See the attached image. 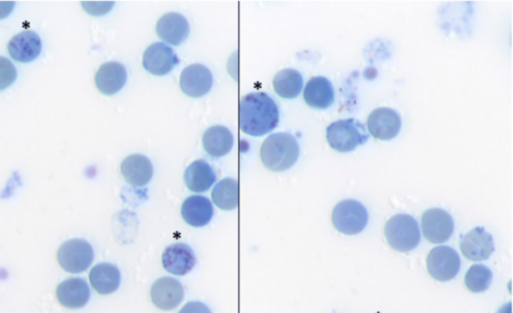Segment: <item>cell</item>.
Wrapping results in <instances>:
<instances>
[{"mask_svg":"<svg viewBox=\"0 0 513 313\" xmlns=\"http://www.w3.org/2000/svg\"><path fill=\"white\" fill-rule=\"evenodd\" d=\"M277 103L265 93H253L243 97L239 106V125L246 134L259 138L274 131L279 123Z\"/></svg>","mask_w":513,"mask_h":313,"instance_id":"cell-1","label":"cell"},{"mask_svg":"<svg viewBox=\"0 0 513 313\" xmlns=\"http://www.w3.org/2000/svg\"><path fill=\"white\" fill-rule=\"evenodd\" d=\"M261 160L268 170L275 172L288 171L297 162L300 146L288 132L274 133L261 146Z\"/></svg>","mask_w":513,"mask_h":313,"instance_id":"cell-2","label":"cell"},{"mask_svg":"<svg viewBox=\"0 0 513 313\" xmlns=\"http://www.w3.org/2000/svg\"><path fill=\"white\" fill-rule=\"evenodd\" d=\"M368 140L367 127L357 120H341L327 127V141L331 148L339 152H351Z\"/></svg>","mask_w":513,"mask_h":313,"instance_id":"cell-3","label":"cell"},{"mask_svg":"<svg viewBox=\"0 0 513 313\" xmlns=\"http://www.w3.org/2000/svg\"><path fill=\"white\" fill-rule=\"evenodd\" d=\"M385 237L389 246L399 252L416 249L421 239L418 223L409 214L394 215L385 227Z\"/></svg>","mask_w":513,"mask_h":313,"instance_id":"cell-4","label":"cell"},{"mask_svg":"<svg viewBox=\"0 0 513 313\" xmlns=\"http://www.w3.org/2000/svg\"><path fill=\"white\" fill-rule=\"evenodd\" d=\"M369 215L364 205L353 200L339 202L335 207L332 221L335 229L347 236H355L367 227Z\"/></svg>","mask_w":513,"mask_h":313,"instance_id":"cell-5","label":"cell"},{"mask_svg":"<svg viewBox=\"0 0 513 313\" xmlns=\"http://www.w3.org/2000/svg\"><path fill=\"white\" fill-rule=\"evenodd\" d=\"M94 259L93 247L81 239L65 241L57 252L59 266L66 272L75 273V275L90 268Z\"/></svg>","mask_w":513,"mask_h":313,"instance_id":"cell-6","label":"cell"},{"mask_svg":"<svg viewBox=\"0 0 513 313\" xmlns=\"http://www.w3.org/2000/svg\"><path fill=\"white\" fill-rule=\"evenodd\" d=\"M461 268V260L456 249L450 247L433 249L428 258L430 276L438 281L446 282L456 279Z\"/></svg>","mask_w":513,"mask_h":313,"instance_id":"cell-7","label":"cell"},{"mask_svg":"<svg viewBox=\"0 0 513 313\" xmlns=\"http://www.w3.org/2000/svg\"><path fill=\"white\" fill-rule=\"evenodd\" d=\"M422 231L431 243L448 241L455 231V221L451 215L440 209H431L422 215Z\"/></svg>","mask_w":513,"mask_h":313,"instance_id":"cell-8","label":"cell"},{"mask_svg":"<svg viewBox=\"0 0 513 313\" xmlns=\"http://www.w3.org/2000/svg\"><path fill=\"white\" fill-rule=\"evenodd\" d=\"M179 64V57L173 48L163 43L147 47L143 57L145 70L154 75L169 74Z\"/></svg>","mask_w":513,"mask_h":313,"instance_id":"cell-9","label":"cell"},{"mask_svg":"<svg viewBox=\"0 0 513 313\" xmlns=\"http://www.w3.org/2000/svg\"><path fill=\"white\" fill-rule=\"evenodd\" d=\"M460 249L463 256L472 261L487 260L496 250L491 234L483 228H476L461 237Z\"/></svg>","mask_w":513,"mask_h":313,"instance_id":"cell-10","label":"cell"},{"mask_svg":"<svg viewBox=\"0 0 513 313\" xmlns=\"http://www.w3.org/2000/svg\"><path fill=\"white\" fill-rule=\"evenodd\" d=\"M368 131L373 138L379 141L396 139L401 130L399 114L388 107L375 110L368 117Z\"/></svg>","mask_w":513,"mask_h":313,"instance_id":"cell-11","label":"cell"},{"mask_svg":"<svg viewBox=\"0 0 513 313\" xmlns=\"http://www.w3.org/2000/svg\"><path fill=\"white\" fill-rule=\"evenodd\" d=\"M180 85L184 93L194 99H199L211 91L212 73L203 64H191L181 73Z\"/></svg>","mask_w":513,"mask_h":313,"instance_id":"cell-12","label":"cell"},{"mask_svg":"<svg viewBox=\"0 0 513 313\" xmlns=\"http://www.w3.org/2000/svg\"><path fill=\"white\" fill-rule=\"evenodd\" d=\"M184 297L182 283L172 278L157 279L151 289L154 305L162 310H172L179 307Z\"/></svg>","mask_w":513,"mask_h":313,"instance_id":"cell-13","label":"cell"},{"mask_svg":"<svg viewBox=\"0 0 513 313\" xmlns=\"http://www.w3.org/2000/svg\"><path fill=\"white\" fill-rule=\"evenodd\" d=\"M163 267L174 276L187 275L196 266L194 250L185 243H176L167 247L163 253Z\"/></svg>","mask_w":513,"mask_h":313,"instance_id":"cell-14","label":"cell"},{"mask_svg":"<svg viewBox=\"0 0 513 313\" xmlns=\"http://www.w3.org/2000/svg\"><path fill=\"white\" fill-rule=\"evenodd\" d=\"M56 298L58 302L66 308H83L91 298V289L83 279H68L57 287Z\"/></svg>","mask_w":513,"mask_h":313,"instance_id":"cell-15","label":"cell"},{"mask_svg":"<svg viewBox=\"0 0 513 313\" xmlns=\"http://www.w3.org/2000/svg\"><path fill=\"white\" fill-rule=\"evenodd\" d=\"M156 34L163 42L177 46L189 36L190 25L184 15L169 13L163 15L157 22Z\"/></svg>","mask_w":513,"mask_h":313,"instance_id":"cell-16","label":"cell"},{"mask_svg":"<svg viewBox=\"0 0 513 313\" xmlns=\"http://www.w3.org/2000/svg\"><path fill=\"white\" fill-rule=\"evenodd\" d=\"M43 43L35 32L15 35L8 44V53L18 63H32L41 54Z\"/></svg>","mask_w":513,"mask_h":313,"instance_id":"cell-17","label":"cell"},{"mask_svg":"<svg viewBox=\"0 0 513 313\" xmlns=\"http://www.w3.org/2000/svg\"><path fill=\"white\" fill-rule=\"evenodd\" d=\"M121 171L128 184L135 188H143L151 181L154 166L146 156L133 154L123 161Z\"/></svg>","mask_w":513,"mask_h":313,"instance_id":"cell-18","label":"cell"},{"mask_svg":"<svg viewBox=\"0 0 513 313\" xmlns=\"http://www.w3.org/2000/svg\"><path fill=\"white\" fill-rule=\"evenodd\" d=\"M127 73L125 65L110 62L103 64L96 74L97 90L106 95H114L123 90Z\"/></svg>","mask_w":513,"mask_h":313,"instance_id":"cell-19","label":"cell"},{"mask_svg":"<svg viewBox=\"0 0 513 313\" xmlns=\"http://www.w3.org/2000/svg\"><path fill=\"white\" fill-rule=\"evenodd\" d=\"M304 100L312 109L327 110L334 103V87L324 76L311 78L304 91Z\"/></svg>","mask_w":513,"mask_h":313,"instance_id":"cell-20","label":"cell"},{"mask_svg":"<svg viewBox=\"0 0 513 313\" xmlns=\"http://www.w3.org/2000/svg\"><path fill=\"white\" fill-rule=\"evenodd\" d=\"M181 213L184 220L189 226L203 228L213 219V204L202 195H193L184 201Z\"/></svg>","mask_w":513,"mask_h":313,"instance_id":"cell-21","label":"cell"},{"mask_svg":"<svg viewBox=\"0 0 513 313\" xmlns=\"http://www.w3.org/2000/svg\"><path fill=\"white\" fill-rule=\"evenodd\" d=\"M93 289L102 296L111 295L120 288L121 272L112 263L96 264L90 272Z\"/></svg>","mask_w":513,"mask_h":313,"instance_id":"cell-22","label":"cell"},{"mask_svg":"<svg viewBox=\"0 0 513 313\" xmlns=\"http://www.w3.org/2000/svg\"><path fill=\"white\" fill-rule=\"evenodd\" d=\"M203 145L206 153L213 158H223L233 149L234 136L226 127L215 125L204 133Z\"/></svg>","mask_w":513,"mask_h":313,"instance_id":"cell-23","label":"cell"},{"mask_svg":"<svg viewBox=\"0 0 513 313\" xmlns=\"http://www.w3.org/2000/svg\"><path fill=\"white\" fill-rule=\"evenodd\" d=\"M216 180L212 166L203 160L191 163L185 172L186 188L196 193L209 191Z\"/></svg>","mask_w":513,"mask_h":313,"instance_id":"cell-24","label":"cell"},{"mask_svg":"<svg viewBox=\"0 0 513 313\" xmlns=\"http://www.w3.org/2000/svg\"><path fill=\"white\" fill-rule=\"evenodd\" d=\"M273 84L275 92L283 99L293 100L301 93L304 81L299 72L286 68L276 74Z\"/></svg>","mask_w":513,"mask_h":313,"instance_id":"cell-25","label":"cell"},{"mask_svg":"<svg viewBox=\"0 0 513 313\" xmlns=\"http://www.w3.org/2000/svg\"><path fill=\"white\" fill-rule=\"evenodd\" d=\"M214 203L223 210H233L239 207V182L225 179L215 185L212 192Z\"/></svg>","mask_w":513,"mask_h":313,"instance_id":"cell-26","label":"cell"},{"mask_svg":"<svg viewBox=\"0 0 513 313\" xmlns=\"http://www.w3.org/2000/svg\"><path fill=\"white\" fill-rule=\"evenodd\" d=\"M492 279V271L488 267L475 264L467 273L466 285L473 293L485 292L490 288Z\"/></svg>","mask_w":513,"mask_h":313,"instance_id":"cell-27","label":"cell"},{"mask_svg":"<svg viewBox=\"0 0 513 313\" xmlns=\"http://www.w3.org/2000/svg\"><path fill=\"white\" fill-rule=\"evenodd\" d=\"M17 72L14 64L0 56V92L6 90L16 81Z\"/></svg>","mask_w":513,"mask_h":313,"instance_id":"cell-28","label":"cell"},{"mask_svg":"<svg viewBox=\"0 0 513 313\" xmlns=\"http://www.w3.org/2000/svg\"><path fill=\"white\" fill-rule=\"evenodd\" d=\"M177 313H212L211 309L200 301L187 302Z\"/></svg>","mask_w":513,"mask_h":313,"instance_id":"cell-29","label":"cell"},{"mask_svg":"<svg viewBox=\"0 0 513 313\" xmlns=\"http://www.w3.org/2000/svg\"><path fill=\"white\" fill-rule=\"evenodd\" d=\"M15 3H0V19L5 18L13 12Z\"/></svg>","mask_w":513,"mask_h":313,"instance_id":"cell-30","label":"cell"},{"mask_svg":"<svg viewBox=\"0 0 513 313\" xmlns=\"http://www.w3.org/2000/svg\"><path fill=\"white\" fill-rule=\"evenodd\" d=\"M498 313H511V303H508L507 306L502 307Z\"/></svg>","mask_w":513,"mask_h":313,"instance_id":"cell-31","label":"cell"}]
</instances>
